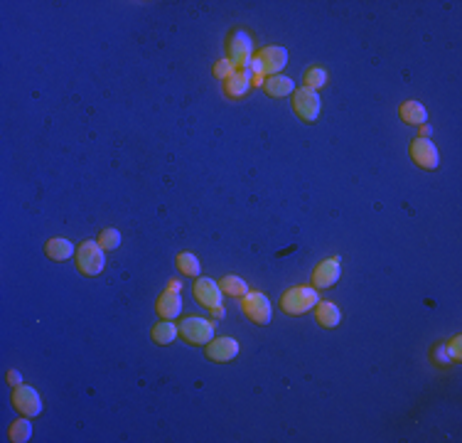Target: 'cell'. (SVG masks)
<instances>
[{
    "label": "cell",
    "instance_id": "26",
    "mask_svg": "<svg viewBox=\"0 0 462 443\" xmlns=\"http://www.w3.org/2000/svg\"><path fill=\"white\" fill-rule=\"evenodd\" d=\"M8 382L13 384V387H20V382H23V377H20V372L10 370V372H8Z\"/></svg>",
    "mask_w": 462,
    "mask_h": 443
},
{
    "label": "cell",
    "instance_id": "19",
    "mask_svg": "<svg viewBox=\"0 0 462 443\" xmlns=\"http://www.w3.org/2000/svg\"><path fill=\"white\" fill-rule=\"evenodd\" d=\"M150 335H153V343L158 345H170L173 340L180 335V328L173 323V320H160L158 325H153V330H150Z\"/></svg>",
    "mask_w": 462,
    "mask_h": 443
},
{
    "label": "cell",
    "instance_id": "4",
    "mask_svg": "<svg viewBox=\"0 0 462 443\" xmlns=\"http://www.w3.org/2000/svg\"><path fill=\"white\" fill-rule=\"evenodd\" d=\"M241 311L244 316L256 325H268L273 320V308H271V301H268L263 293L259 291H249L241 301Z\"/></svg>",
    "mask_w": 462,
    "mask_h": 443
},
{
    "label": "cell",
    "instance_id": "13",
    "mask_svg": "<svg viewBox=\"0 0 462 443\" xmlns=\"http://www.w3.org/2000/svg\"><path fill=\"white\" fill-rule=\"evenodd\" d=\"M155 311H158V316L163 318V320H175L182 313L180 291H175V288H168V291H165L163 296L158 298V303H155Z\"/></svg>",
    "mask_w": 462,
    "mask_h": 443
},
{
    "label": "cell",
    "instance_id": "18",
    "mask_svg": "<svg viewBox=\"0 0 462 443\" xmlns=\"http://www.w3.org/2000/svg\"><path fill=\"white\" fill-rule=\"evenodd\" d=\"M45 254L50 256L52 261H67L72 259L74 254V244L69 239H62V237H52L50 242L45 244Z\"/></svg>",
    "mask_w": 462,
    "mask_h": 443
},
{
    "label": "cell",
    "instance_id": "20",
    "mask_svg": "<svg viewBox=\"0 0 462 443\" xmlns=\"http://www.w3.org/2000/svg\"><path fill=\"white\" fill-rule=\"evenodd\" d=\"M30 436H32V421H30V416H25V419H15L13 424H10L8 439L13 441V443H25V441H30Z\"/></svg>",
    "mask_w": 462,
    "mask_h": 443
},
{
    "label": "cell",
    "instance_id": "11",
    "mask_svg": "<svg viewBox=\"0 0 462 443\" xmlns=\"http://www.w3.org/2000/svg\"><path fill=\"white\" fill-rule=\"evenodd\" d=\"M195 298L200 301V306L209 308V311H214V308L222 306L224 293H222V288H219L217 281H212V279H197Z\"/></svg>",
    "mask_w": 462,
    "mask_h": 443
},
{
    "label": "cell",
    "instance_id": "6",
    "mask_svg": "<svg viewBox=\"0 0 462 443\" xmlns=\"http://www.w3.org/2000/svg\"><path fill=\"white\" fill-rule=\"evenodd\" d=\"M320 109H322V104H320L318 92H313V89H308V87L293 92V111L305 121V124H313V121H318Z\"/></svg>",
    "mask_w": 462,
    "mask_h": 443
},
{
    "label": "cell",
    "instance_id": "16",
    "mask_svg": "<svg viewBox=\"0 0 462 443\" xmlns=\"http://www.w3.org/2000/svg\"><path fill=\"white\" fill-rule=\"evenodd\" d=\"M315 320H318V323L322 325V328L332 330V328H337V325H340L342 313H340V308H337L335 303H330V301H320L318 306H315Z\"/></svg>",
    "mask_w": 462,
    "mask_h": 443
},
{
    "label": "cell",
    "instance_id": "27",
    "mask_svg": "<svg viewBox=\"0 0 462 443\" xmlns=\"http://www.w3.org/2000/svg\"><path fill=\"white\" fill-rule=\"evenodd\" d=\"M431 131H433L431 126H426V124H423V126H421V138H431Z\"/></svg>",
    "mask_w": 462,
    "mask_h": 443
},
{
    "label": "cell",
    "instance_id": "2",
    "mask_svg": "<svg viewBox=\"0 0 462 443\" xmlns=\"http://www.w3.org/2000/svg\"><path fill=\"white\" fill-rule=\"evenodd\" d=\"M74 256H77V269L82 271L84 276H99L106 266L104 249H101V244L94 242V239H87V242L79 244Z\"/></svg>",
    "mask_w": 462,
    "mask_h": 443
},
{
    "label": "cell",
    "instance_id": "21",
    "mask_svg": "<svg viewBox=\"0 0 462 443\" xmlns=\"http://www.w3.org/2000/svg\"><path fill=\"white\" fill-rule=\"evenodd\" d=\"M177 269H180V274L187 276V279H197L202 266H200V259H197L192 252H182L180 256H177Z\"/></svg>",
    "mask_w": 462,
    "mask_h": 443
},
{
    "label": "cell",
    "instance_id": "8",
    "mask_svg": "<svg viewBox=\"0 0 462 443\" xmlns=\"http://www.w3.org/2000/svg\"><path fill=\"white\" fill-rule=\"evenodd\" d=\"M411 158L423 170H435L440 165V153L431 138H416L411 143Z\"/></svg>",
    "mask_w": 462,
    "mask_h": 443
},
{
    "label": "cell",
    "instance_id": "3",
    "mask_svg": "<svg viewBox=\"0 0 462 443\" xmlns=\"http://www.w3.org/2000/svg\"><path fill=\"white\" fill-rule=\"evenodd\" d=\"M288 64V50L281 45H271V47H263V50L256 55L254 60V69L259 74H266V77H276L281 74V69Z\"/></svg>",
    "mask_w": 462,
    "mask_h": 443
},
{
    "label": "cell",
    "instance_id": "7",
    "mask_svg": "<svg viewBox=\"0 0 462 443\" xmlns=\"http://www.w3.org/2000/svg\"><path fill=\"white\" fill-rule=\"evenodd\" d=\"M13 407L18 409L23 416H35L42 414V399H40V392L35 387H28V384H20V387L13 389Z\"/></svg>",
    "mask_w": 462,
    "mask_h": 443
},
{
    "label": "cell",
    "instance_id": "22",
    "mask_svg": "<svg viewBox=\"0 0 462 443\" xmlns=\"http://www.w3.org/2000/svg\"><path fill=\"white\" fill-rule=\"evenodd\" d=\"M219 288H222V293L236 296V298H244L246 293H249V284H246L244 279H239V276H224V279L219 281Z\"/></svg>",
    "mask_w": 462,
    "mask_h": 443
},
{
    "label": "cell",
    "instance_id": "5",
    "mask_svg": "<svg viewBox=\"0 0 462 443\" xmlns=\"http://www.w3.org/2000/svg\"><path fill=\"white\" fill-rule=\"evenodd\" d=\"M180 335L190 345H209L214 340V323L197 316H190L180 323Z\"/></svg>",
    "mask_w": 462,
    "mask_h": 443
},
{
    "label": "cell",
    "instance_id": "15",
    "mask_svg": "<svg viewBox=\"0 0 462 443\" xmlns=\"http://www.w3.org/2000/svg\"><path fill=\"white\" fill-rule=\"evenodd\" d=\"M263 89H266V94L273 96V99H286V96L295 92V84H293V79L283 77V74H276V77L263 79Z\"/></svg>",
    "mask_w": 462,
    "mask_h": 443
},
{
    "label": "cell",
    "instance_id": "12",
    "mask_svg": "<svg viewBox=\"0 0 462 443\" xmlns=\"http://www.w3.org/2000/svg\"><path fill=\"white\" fill-rule=\"evenodd\" d=\"M239 355V343L234 338H217L207 345V357L212 362H231Z\"/></svg>",
    "mask_w": 462,
    "mask_h": 443
},
{
    "label": "cell",
    "instance_id": "9",
    "mask_svg": "<svg viewBox=\"0 0 462 443\" xmlns=\"http://www.w3.org/2000/svg\"><path fill=\"white\" fill-rule=\"evenodd\" d=\"M340 276H342L340 256L322 259L318 264V269L313 271V288H332L337 281H340Z\"/></svg>",
    "mask_w": 462,
    "mask_h": 443
},
{
    "label": "cell",
    "instance_id": "1",
    "mask_svg": "<svg viewBox=\"0 0 462 443\" xmlns=\"http://www.w3.org/2000/svg\"><path fill=\"white\" fill-rule=\"evenodd\" d=\"M318 303H320L318 288H310V286H295L283 293L281 298V308L288 316H303V313L313 311Z\"/></svg>",
    "mask_w": 462,
    "mask_h": 443
},
{
    "label": "cell",
    "instance_id": "10",
    "mask_svg": "<svg viewBox=\"0 0 462 443\" xmlns=\"http://www.w3.org/2000/svg\"><path fill=\"white\" fill-rule=\"evenodd\" d=\"M229 62L234 64H249L251 62V52H254V45H251V37L246 32L236 30L234 35L229 37Z\"/></svg>",
    "mask_w": 462,
    "mask_h": 443
},
{
    "label": "cell",
    "instance_id": "25",
    "mask_svg": "<svg viewBox=\"0 0 462 443\" xmlns=\"http://www.w3.org/2000/svg\"><path fill=\"white\" fill-rule=\"evenodd\" d=\"M234 72H236V69L229 60H222V62L214 64V77H217V79H229Z\"/></svg>",
    "mask_w": 462,
    "mask_h": 443
},
{
    "label": "cell",
    "instance_id": "17",
    "mask_svg": "<svg viewBox=\"0 0 462 443\" xmlns=\"http://www.w3.org/2000/svg\"><path fill=\"white\" fill-rule=\"evenodd\" d=\"M399 114L404 119V124H411V126H423L428 121V109L421 101H404Z\"/></svg>",
    "mask_w": 462,
    "mask_h": 443
},
{
    "label": "cell",
    "instance_id": "24",
    "mask_svg": "<svg viewBox=\"0 0 462 443\" xmlns=\"http://www.w3.org/2000/svg\"><path fill=\"white\" fill-rule=\"evenodd\" d=\"M327 84V72L322 67H310L308 72H305V87L313 89V92H318Z\"/></svg>",
    "mask_w": 462,
    "mask_h": 443
},
{
    "label": "cell",
    "instance_id": "14",
    "mask_svg": "<svg viewBox=\"0 0 462 443\" xmlns=\"http://www.w3.org/2000/svg\"><path fill=\"white\" fill-rule=\"evenodd\" d=\"M251 82H254V77H251L249 69H236L229 79H224V94L229 99H241V96L249 92Z\"/></svg>",
    "mask_w": 462,
    "mask_h": 443
},
{
    "label": "cell",
    "instance_id": "23",
    "mask_svg": "<svg viewBox=\"0 0 462 443\" xmlns=\"http://www.w3.org/2000/svg\"><path fill=\"white\" fill-rule=\"evenodd\" d=\"M96 242L101 244V249H104V252H114V249L121 247V232L114 229V227H109V229H104V232L99 234V239H96Z\"/></svg>",
    "mask_w": 462,
    "mask_h": 443
}]
</instances>
